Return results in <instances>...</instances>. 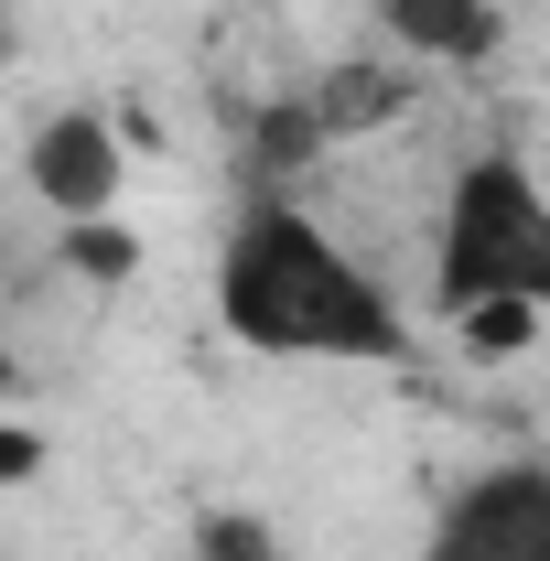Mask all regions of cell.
<instances>
[{
    "label": "cell",
    "mask_w": 550,
    "mask_h": 561,
    "mask_svg": "<svg viewBox=\"0 0 550 561\" xmlns=\"http://www.w3.org/2000/svg\"><path fill=\"white\" fill-rule=\"evenodd\" d=\"M216 324L227 346L280 367H411V313L367 249H345L291 184H249L216 238Z\"/></svg>",
    "instance_id": "obj_1"
},
{
    "label": "cell",
    "mask_w": 550,
    "mask_h": 561,
    "mask_svg": "<svg viewBox=\"0 0 550 561\" xmlns=\"http://www.w3.org/2000/svg\"><path fill=\"white\" fill-rule=\"evenodd\" d=\"M432 313L475 346H518L550 324V184L529 151L485 140L454 162L432 216Z\"/></svg>",
    "instance_id": "obj_2"
},
{
    "label": "cell",
    "mask_w": 550,
    "mask_h": 561,
    "mask_svg": "<svg viewBox=\"0 0 550 561\" xmlns=\"http://www.w3.org/2000/svg\"><path fill=\"white\" fill-rule=\"evenodd\" d=\"M421 561H550V465L540 454L475 465L465 486L432 507Z\"/></svg>",
    "instance_id": "obj_3"
},
{
    "label": "cell",
    "mask_w": 550,
    "mask_h": 561,
    "mask_svg": "<svg viewBox=\"0 0 550 561\" xmlns=\"http://www.w3.org/2000/svg\"><path fill=\"white\" fill-rule=\"evenodd\" d=\"M119 173H130V151H119V130L98 108H55V119H33V140H22V184L55 206V227L108 216L119 206Z\"/></svg>",
    "instance_id": "obj_4"
},
{
    "label": "cell",
    "mask_w": 550,
    "mask_h": 561,
    "mask_svg": "<svg viewBox=\"0 0 550 561\" xmlns=\"http://www.w3.org/2000/svg\"><path fill=\"white\" fill-rule=\"evenodd\" d=\"M367 22L389 33L400 66H443V76L485 66V55L507 44V11H496V0H367Z\"/></svg>",
    "instance_id": "obj_5"
},
{
    "label": "cell",
    "mask_w": 550,
    "mask_h": 561,
    "mask_svg": "<svg viewBox=\"0 0 550 561\" xmlns=\"http://www.w3.org/2000/svg\"><path fill=\"white\" fill-rule=\"evenodd\" d=\"M302 108L324 119V140H335V130H378V119H400V108H411V66H335Z\"/></svg>",
    "instance_id": "obj_6"
},
{
    "label": "cell",
    "mask_w": 550,
    "mask_h": 561,
    "mask_svg": "<svg viewBox=\"0 0 550 561\" xmlns=\"http://www.w3.org/2000/svg\"><path fill=\"white\" fill-rule=\"evenodd\" d=\"M184 561H271V540H260L249 518H206V529H195V551H184Z\"/></svg>",
    "instance_id": "obj_7"
},
{
    "label": "cell",
    "mask_w": 550,
    "mask_h": 561,
    "mask_svg": "<svg viewBox=\"0 0 550 561\" xmlns=\"http://www.w3.org/2000/svg\"><path fill=\"white\" fill-rule=\"evenodd\" d=\"M33 476H44V432L0 421V486H33Z\"/></svg>",
    "instance_id": "obj_8"
}]
</instances>
